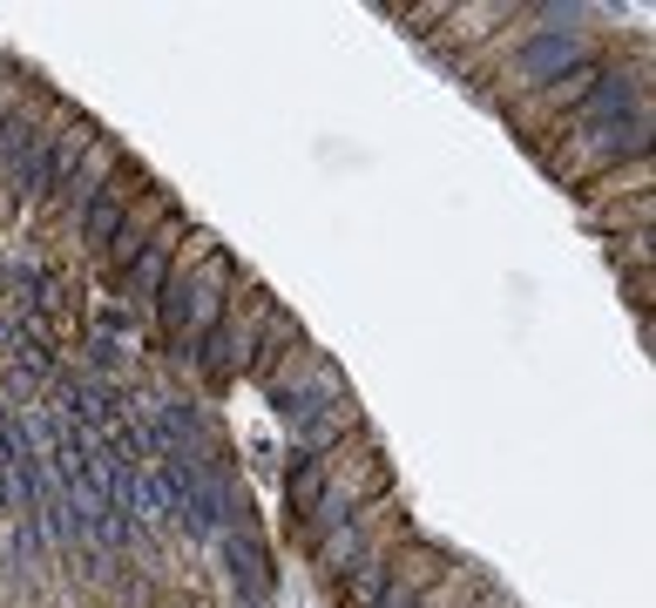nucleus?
Masks as SVG:
<instances>
[{
	"label": "nucleus",
	"mask_w": 656,
	"mask_h": 608,
	"mask_svg": "<svg viewBox=\"0 0 656 608\" xmlns=\"http://www.w3.org/2000/svg\"><path fill=\"white\" fill-rule=\"evenodd\" d=\"M372 608H427V601H420L414 588H406V581L386 568V575H379V588H372Z\"/></svg>",
	"instance_id": "obj_7"
},
{
	"label": "nucleus",
	"mask_w": 656,
	"mask_h": 608,
	"mask_svg": "<svg viewBox=\"0 0 656 608\" xmlns=\"http://www.w3.org/2000/svg\"><path fill=\"white\" fill-rule=\"evenodd\" d=\"M318 507H325V460L291 453V467H285V520H291V541H298V548H311Z\"/></svg>",
	"instance_id": "obj_2"
},
{
	"label": "nucleus",
	"mask_w": 656,
	"mask_h": 608,
	"mask_svg": "<svg viewBox=\"0 0 656 608\" xmlns=\"http://www.w3.org/2000/svg\"><path fill=\"white\" fill-rule=\"evenodd\" d=\"M217 555H223V575H230L237 588H251V595L265 601V588H271V548H265V535H258V520H237V528H223V535H217Z\"/></svg>",
	"instance_id": "obj_1"
},
{
	"label": "nucleus",
	"mask_w": 656,
	"mask_h": 608,
	"mask_svg": "<svg viewBox=\"0 0 656 608\" xmlns=\"http://www.w3.org/2000/svg\"><path fill=\"white\" fill-rule=\"evenodd\" d=\"M251 608H265V601H251Z\"/></svg>",
	"instance_id": "obj_8"
},
{
	"label": "nucleus",
	"mask_w": 656,
	"mask_h": 608,
	"mask_svg": "<svg viewBox=\"0 0 656 608\" xmlns=\"http://www.w3.org/2000/svg\"><path fill=\"white\" fill-rule=\"evenodd\" d=\"M129 217H136L129 183H96L89 203H81V243H89V250H109V243L129 230Z\"/></svg>",
	"instance_id": "obj_4"
},
{
	"label": "nucleus",
	"mask_w": 656,
	"mask_h": 608,
	"mask_svg": "<svg viewBox=\"0 0 656 608\" xmlns=\"http://www.w3.org/2000/svg\"><path fill=\"white\" fill-rule=\"evenodd\" d=\"M68 162H74V149H68V142H54V136H41L28 156H14V162H8V183H14V197H54V190H61V177H68Z\"/></svg>",
	"instance_id": "obj_3"
},
{
	"label": "nucleus",
	"mask_w": 656,
	"mask_h": 608,
	"mask_svg": "<svg viewBox=\"0 0 656 608\" xmlns=\"http://www.w3.org/2000/svg\"><path fill=\"white\" fill-rule=\"evenodd\" d=\"M576 61H583L576 34H528L521 54H515V68L528 81H568V74H576Z\"/></svg>",
	"instance_id": "obj_5"
},
{
	"label": "nucleus",
	"mask_w": 656,
	"mask_h": 608,
	"mask_svg": "<svg viewBox=\"0 0 656 608\" xmlns=\"http://www.w3.org/2000/svg\"><path fill=\"white\" fill-rule=\"evenodd\" d=\"M170 271H177V243H156V237H149L136 265H129V271H116V278H122V305H136V311H142L162 285H170Z\"/></svg>",
	"instance_id": "obj_6"
}]
</instances>
